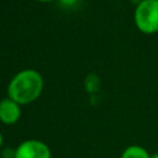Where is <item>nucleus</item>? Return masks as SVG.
<instances>
[{
    "label": "nucleus",
    "mask_w": 158,
    "mask_h": 158,
    "mask_svg": "<svg viewBox=\"0 0 158 158\" xmlns=\"http://www.w3.org/2000/svg\"><path fill=\"white\" fill-rule=\"evenodd\" d=\"M133 21L144 35L158 32V0H142L135 9Z\"/></svg>",
    "instance_id": "nucleus-2"
},
{
    "label": "nucleus",
    "mask_w": 158,
    "mask_h": 158,
    "mask_svg": "<svg viewBox=\"0 0 158 158\" xmlns=\"http://www.w3.org/2000/svg\"><path fill=\"white\" fill-rule=\"evenodd\" d=\"M36 1H38V2H51L53 0H36Z\"/></svg>",
    "instance_id": "nucleus-9"
},
{
    "label": "nucleus",
    "mask_w": 158,
    "mask_h": 158,
    "mask_svg": "<svg viewBox=\"0 0 158 158\" xmlns=\"http://www.w3.org/2000/svg\"><path fill=\"white\" fill-rule=\"evenodd\" d=\"M78 0H59V2L64 6H73L74 4H77Z\"/></svg>",
    "instance_id": "nucleus-7"
},
{
    "label": "nucleus",
    "mask_w": 158,
    "mask_h": 158,
    "mask_svg": "<svg viewBox=\"0 0 158 158\" xmlns=\"http://www.w3.org/2000/svg\"><path fill=\"white\" fill-rule=\"evenodd\" d=\"M1 158H15V149L6 148L1 153Z\"/></svg>",
    "instance_id": "nucleus-6"
},
{
    "label": "nucleus",
    "mask_w": 158,
    "mask_h": 158,
    "mask_svg": "<svg viewBox=\"0 0 158 158\" xmlns=\"http://www.w3.org/2000/svg\"><path fill=\"white\" fill-rule=\"evenodd\" d=\"M120 158H151V154L146 148L137 144H132L123 149Z\"/></svg>",
    "instance_id": "nucleus-5"
},
{
    "label": "nucleus",
    "mask_w": 158,
    "mask_h": 158,
    "mask_svg": "<svg viewBox=\"0 0 158 158\" xmlns=\"http://www.w3.org/2000/svg\"><path fill=\"white\" fill-rule=\"evenodd\" d=\"M15 158H52V153L43 141L26 139L15 148Z\"/></svg>",
    "instance_id": "nucleus-3"
},
{
    "label": "nucleus",
    "mask_w": 158,
    "mask_h": 158,
    "mask_svg": "<svg viewBox=\"0 0 158 158\" xmlns=\"http://www.w3.org/2000/svg\"><path fill=\"white\" fill-rule=\"evenodd\" d=\"M151 158H158V152H157V153H154V154H152V156H151Z\"/></svg>",
    "instance_id": "nucleus-10"
},
{
    "label": "nucleus",
    "mask_w": 158,
    "mask_h": 158,
    "mask_svg": "<svg viewBox=\"0 0 158 158\" xmlns=\"http://www.w3.org/2000/svg\"><path fill=\"white\" fill-rule=\"evenodd\" d=\"M2 144H4V136H2V133L0 132V148L2 147Z\"/></svg>",
    "instance_id": "nucleus-8"
},
{
    "label": "nucleus",
    "mask_w": 158,
    "mask_h": 158,
    "mask_svg": "<svg viewBox=\"0 0 158 158\" xmlns=\"http://www.w3.org/2000/svg\"><path fill=\"white\" fill-rule=\"evenodd\" d=\"M21 117V105L6 96L0 100V121L5 125H15Z\"/></svg>",
    "instance_id": "nucleus-4"
},
{
    "label": "nucleus",
    "mask_w": 158,
    "mask_h": 158,
    "mask_svg": "<svg viewBox=\"0 0 158 158\" xmlns=\"http://www.w3.org/2000/svg\"><path fill=\"white\" fill-rule=\"evenodd\" d=\"M43 77L36 69H22L17 72L7 84V96L20 105L36 101L43 90Z\"/></svg>",
    "instance_id": "nucleus-1"
}]
</instances>
